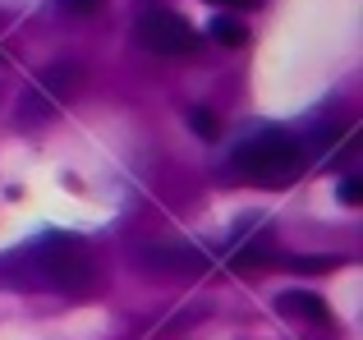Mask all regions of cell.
<instances>
[{
  "mask_svg": "<svg viewBox=\"0 0 363 340\" xmlns=\"http://www.w3.org/2000/svg\"><path fill=\"white\" fill-rule=\"evenodd\" d=\"M0 280L14 290H60V295H88L97 285V258L74 234H46V239L14 249L0 258Z\"/></svg>",
  "mask_w": 363,
  "mask_h": 340,
  "instance_id": "1",
  "label": "cell"
},
{
  "mask_svg": "<svg viewBox=\"0 0 363 340\" xmlns=\"http://www.w3.org/2000/svg\"><path fill=\"white\" fill-rule=\"evenodd\" d=\"M212 37L216 42H225V46H244L248 42V33L240 23H230V18H212Z\"/></svg>",
  "mask_w": 363,
  "mask_h": 340,
  "instance_id": "8",
  "label": "cell"
},
{
  "mask_svg": "<svg viewBox=\"0 0 363 340\" xmlns=\"http://www.w3.org/2000/svg\"><path fill=\"white\" fill-rule=\"evenodd\" d=\"M281 313H294V317H308V322H327L331 317V308H327V299H318V295H308V290H285L281 299Z\"/></svg>",
  "mask_w": 363,
  "mask_h": 340,
  "instance_id": "6",
  "label": "cell"
},
{
  "mask_svg": "<svg viewBox=\"0 0 363 340\" xmlns=\"http://www.w3.org/2000/svg\"><path fill=\"white\" fill-rule=\"evenodd\" d=\"M216 5H253V0H216Z\"/></svg>",
  "mask_w": 363,
  "mask_h": 340,
  "instance_id": "12",
  "label": "cell"
},
{
  "mask_svg": "<svg viewBox=\"0 0 363 340\" xmlns=\"http://www.w3.org/2000/svg\"><path fill=\"white\" fill-rule=\"evenodd\" d=\"M79 88H83V69L74 60L51 64V69L23 92V101H18V120H23V125H42V120H51Z\"/></svg>",
  "mask_w": 363,
  "mask_h": 340,
  "instance_id": "3",
  "label": "cell"
},
{
  "mask_svg": "<svg viewBox=\"0 0 363 340\" xmlns=\"http://www.w3.org/2000/svg\"><path fill=\"white\" fill-rule=\"evenodd\" d=\"M69 14H88V9H97V0H60Z\"/></svg>",
  "mask_w": 363,
  "mask_h": 340,
  "instance_id": "11",
  "label": "cell"
},
{
  "mask_svg": "<svg viewBox=\"0 0 363 340\" xmlns=\"http://www.w3.org/2000/svg\"><path fill=\"white\" fill-rule=\"evenodd\" d=\"M359 198H363V184H359V179H340V203H345V207H359Z\"/></svg>",
  "mask_w": 363,
  "mask_h": 340,
  "instance_id": "10",
  "label": "cell"
},
{
  "mask_svg": "<svg viewBox=\"0 0 363 340\" xmlns=\"http://www.w3.org/2000/svg\"><path fill=\"white\" fill-rule=\"evenodd\" d=\"M133 33H138V42L147 46L152 55H161V60L194 55V46H198V33L175 14V9H166V5H147L138 14V28H133Z\"/></svg>",
  "mask_w": 363,
  "mask_h": 340,
  "instance_id": "4",
  "label": "cell"
},
{
  "mask_svg": "<svg viewBox=\"0 0 363 340\" xmlns=\"http://www.w3.org/2000/svg\"><path fill=\"white\" fill-rule=\"evenodd\" d=\"M235 170H240L244 179H253V184L281 188L303 170V147L294 143V138H285V134L248 138L240 152H235Z\"/></svg>",
  "mask_w": 363,
  "mask_h": 340,
  "instance_id": "2",
  "label": "cell"
},
{
  "mask_svg": "<svg viewBox=\"0 0 363 340\" xmlns=\"http://www.w3.org/2000/svg\"><path fill=\"white\" fill-rule=\"evenodd\" d=\"M189 125H194V134L207 138V143H212V138H221V120H216V110H207V106H194V110H189Z\"/></svg>",
  "mask_w": 363,
  "mask_h": 340,
  "instance_id": "7",
  "label": "cell"
},
{
  "mask_svg": "<svg viewBox=\"0 0 363 340\" xmlns=\"http://www.w3.org/2000/svg\"><path fill=\"white\" fill-rule=\"evenodd\" d=\"M294 271H331L336 267V258H285Z\"/></svg>",
  "mask_w": 363,
  "mask_h": 340,
  "instance_id": "9",
  "label": "cell"
},
{
  "mask_svg": "<svg viewBox=\"0 0 363 340\" xmlns=\"http://www.w3.org/2000/svg\"><path fill=\"white\" fill-rule=\"evenodd\" d=\"M133 262L143 271H152V276H189V271L203 267V253L179 244V239H152V244L133 249Z\"/></svg>",
  "mask_w": 363,
  "mask_h": 340,
  "instance_id": "5",
  "label": "cell"
}]
</instances>
